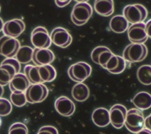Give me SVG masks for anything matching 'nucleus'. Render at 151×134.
<instances>
[{
    "instance_id": "obj_1",
    "label": "nucleus",
    "mask_w": 151,
    "mask_h": 134,
    "mask_svg": "<svg viewBox=\"0 0 151 134\" xmlns=\"http://www.w3.org/2000/svg\"><path fill=\"white\" fill-rule=\"evenodd\" d=\"M24 72L31 84L51 82L57 76L56 70L51 64L41 66L27 64L24 67Z\"/></svg>"
},
{
    "instance_id": "obj_2",
    "label": "nucleus",
    "mask_w": 151,
    "mask_h": 134,
    "mask_svg": "<svg viewBox=\"0 0 151 134\" xmlns=\"http://www.w3.org/2000/svg\"><path fill=\"white\" fill-rule=\"evenodd\" d=\"M93 14V8L87 2L81 1L76 3L71 11V19L77 26L85 24Z\"/></svg>"
},
{
    "instance_id": "obj_3",
    "label": "nucleus",
    "mask_w": 151,
    "mask_h": 134,
    "mask_svg": "<svg viewBox=\"0 0 151 134\" xmlns=\"http://www.w3.org/2000/svg\"><path fill=\"white\" fill-rule=\"evenodd\" d=\"M123 14L128 22L134 24L143 22L147 17L148 12L143 5L134 4L126 5L123 9Z\"/></svg>"
},
{
    "instance_id": "obj_4",
    "label": "nucleus",
    "mask_w": 151,
    "mask_h": 134,
    "mask_svg": "<svg viewBox=\"0 0 151 134\" xmlns=\"http://www.w3.org/2000/svg\"><path fill=\"white\" fill-rule=\"evenodd\" d=\"M147 53V48L144 44L132 43L126 47L122 57L129 63H137L143 61Z\"/></svg>"
},
{
    "instance_id": "obj_5",
    "label": "nucleus",
    "mask_w": 151,
    "mask_h": 134,
    "mask_svg": "<svg viewBox=\"0 0 151 134\" xmlns=\"http://www.w3.org/2000/svg\"><path fill=\"white\" fill-rule=\"evenodd\" d=\"M124 125L130 132L136 133L145 127V117L143 112L137 109L132 108L127 110Z\"/></svg>"
},
{
    "instance_id": "obj_6",
    "label": "nucleus",
    "mask_w": 151,
    "mask_h": 134,
    "mask_svg": "<svg viewBox=\"0 0 151 134\" xmlns=\"http://www.w3.org/2000/svg\"><path fill=\"white\" fill-rule=\"evenodd\" d=\"M92 68L90 64L79 61L71 65L68 69V75L74 81L83 83L91 74Z\"/></svg>"
},
{
    "instance_id": "obj_7",
    "label": "nucleus",
    "mask_w": 151,
    "mask_h": 134,
    "mask_svg": "<svg viewBox=\"0 0 151 134\" xmlns=\"http://www.w3.org/2000/svg\"><path fill=\"white\" fill-rule=\"evenodd\" d=\"M27 102L29 103H40L44 101L48 94V90L42 83L31 84L25 92Z\"/></svg>"
},
{
    "instance_id": "obj_8",
    "label": "nucleus",
    "mask_w": 151,
    "mask_h": 134,
    "mask_svg": "<svg viewBox=\"0 0 151 134\" xmlns=\"http://www.w3.org/2000/svg\"><path fill=\"white\" fill-rule=\"evenodd\" d=\"M31 41L32 45L37 48H48L51 44L50 36L47 30L41 26L37 27L32 30Z\"/></svg>"
},
{
    "instance_id": "obj_9",
    "label": "nucleus",
    "mask_w": 151,
    "mask_h": 134,
    "mask_svg": "<svg viewBox=\"0 0 151 134\" xmlns=\"http://www.w3.org/2000/svg\"><path fill=\"white\" fill-rule=\"evenodd\" d=\"M20 48L19 41L14 38L6 35L0 38V54L6 57L12 58Z\"/></svg>"
},
{
    "instance_id": "obj_10",
    "label": "nucleus",
    "mask_w": 151,
    "mask_h": 134,
    "mask_svg": "<svg viewBox=\"0 0 151 134\" xmlns=\"http://www.w3.org/2000/svg\"><path fill=\"white\" fill-rule=\"evenodd\" d=\"M50 36L51 43L61 48L68 47L71 44L73 40L72 36L69 32L64 28L61 27L54 28Z\"/></svg>"
},
{
    "instance_id": "obj_11",
    "label": "nucleus",
    "mask_w": 151,
    "mask_h": 134,
    "mask_svg": "<svg viewBox=\"0 0 151 134\" xmlns=\"http://www.w3.org/2000/svg\"><path fill=\"white\" fill-rule=\"evenodd\" d=\"M127 35L132 43L143 44L148 37L146 32L145 23L143 22L131 25L127 29Z\"/></svg>"
},
{
    "instance_id": "obj_12",
    "label": "nucleus",
    "mask_w": 151,
    "mask_h": 134,
    "mask_svg": "<svg viewBox=\"0 0 151 134\" xmlns=\"http://www.w3.org/2000/svg\"><path fill=\"white\" fill-rule=\"evenodd\" d=\"M126 107L120 104L113 105L109 110L110 121L116 129H120L124 125L127 114Z\"/></svg>"
},
{
    "instance_id": "obj_13",
    "label": "nucleus",
    "mask_w": 151,
    "mask_h": 134,
    "mask_svg": "<svg viewBox=\"0 0 151 134\" xmlns=\"http://www.w3.org/2000/svg\"><path fill=\"white\" fill-rule=\"evenodd\" d=\"M24 22L20 19H13L5 22L3 27L4 35L15 38L19 37L25 30Z\"/></svg>"
},
{
    "instance_id": "obj_14",
    "label": "nucleus",
    "mask_w": 151,
    "mask_h": 134,
    "mask_svg": "<svg viewBox=\"0 0 151 134\" xmlns=\"http://www.w3.org/2000/svg\"><path fill=\"white\" fill-rule=\"evenodd\" d=\"M54 59V54L48 48H35L33 50L32 61L37 66L50 64Z\"/></svg>"
},
{
    "instance_id": "obj_15",
    "label": "nucleus",
    "mask_w": 151,
    "mask_h": 134,
    "mask_svg": "<svg viewBox=\"0 0 151 134\" xmlns=\"http://www.w3.org/2000/svg\"><path fill=\"white\" fill-rule=\"evenodd\" d=\"M56 111L61 116L68 117L73 115L76 106L74 102L68 97L62 96L58 97L54 104Z\"/></svg>"
},
{
    "instance_id": "obj_16",
    "label": "nucleus",
    "mask_w": 151,
    "mask_h": 134,
    "mask_svg": "<svg viewBox=\"0 0 151 134\" xmlns=\"http://www.w3.org/2000/svg\"><path fill=\"white\" fill-rule=\"evenodd\" d=\"M113 53L105 46H98L94 48L91 53L92 61L104 68L107 63L111 58Z\"/></svg>"
},
{
    "instance_id": "obj_17",
    "label": "nucleus",
    "mask_w": 151,
    "mask_h": 134,
    "mask_svg": "<svg viewBox=\"0 0 151 134\" xmlns=\"http://www.w3.org/2000/svg\"><path fill=\"white\" fill-rule=\"evenodd\" d=\"M30 83L25 75L21 73L16 74L9 83V87L12 93H25Z\"/></svg>"
},
{
    "instance_id": "obj_18",
    "label": "nucleus",
    "mask_w": 151,
    "mask_h": 134,
    "mask_svg": "<svg viewBox=\"0 0 151 134\" xmlns=\"http://www.w3.org/2000/svg\"><path fill=\"white\" fill-rule=\"evenodd\" d=\"M91 119L93 123L98 127L104 128L110 123L109 111L104 107H98L92 113Z\"/></svg>"
},
{
    "instance_id": "obj_19",
    "label": "nucleus",
    "mask_w": 151,
    "mask_h": 134,
    "mask_svg": "<svg viewBox=\"0 0 151 134\" xmlns=\"http://www.w3.org/2000/svg\"><path fill=\"white\" fill-rule=\"evenodd\" d=\"M18 73L14 66L8 63H1L0 65V85L4 86L9 84L14 76Z\"/></svg>"
},
{
    "instance_id": "obj_20",
    "label": "nucleus",
    "mask_w": 151,
    "mask_h": 134,
    "mask_svg": "<svg viewBox=\"0 0 151 134\" xmlns=\"http://www.w3.org/2000/svg\"><path fill=\"white\" fill-rule=\"evenodd\" d=\"M94 8L99 15L109 17L114 12V2L113 0H97L94 1Z\"/></svg>"
},
{
    "instance_id": "obj_21",
    "label": "nucleus",
    "mask_w": 151,
    "mask_h": 134,
    "mask_svg": "<svg viewBox=\"0 0 151 134\" xmlns=\"http://www.w3.org/2000/svg\"><path fill=\"white\" fill-rule=\"evenodd\" d=\"M132 103L140 110H147L151 107V94L147 91H140L134 96Z\"/></svg>"
},
{
    "instance_id": "obj_22",
    "label": "nucleus",
    "mask_w": 151,
    "mask_h": 134,
    "mask_svg": "<svg viewBox=\"0 0 151 134\" xmlns=\"http://www.w3.org/2000/svg\"><path fill=\"white\" fill-rule=\"evenodd\" d=\"M71 95L73 99L80 102L86 101L90 96L88 86L83 83H77L72 88Z\"/></svg>"
},
{
    "instance_id": "obj_23",
    "label": "nucleus",
    "mask_w": 151,
    "mask_h": 134,
    "mask_svg": "<svg viewBox=\"0 0 151 134\" xmlns=\"http://www.w3.org/2000/svg\"><path fill=\"white\" fill-rule=\"evenodd\" d=\"M109 26L114 32L123 33L128 29L129 22L123 15H117L111 18Z\"/></svg>"
},
{
    "instance_id": "obj_24",
    "label": "nucleus",
    "mask_w": 151,
    "mask_h": 134,
    "mask_svg": "<svg viewBox=\"0 0 151 134\" xmlns=\"http://www.w3.org/2000/svg\"><path fill=\"white\" fill-rule=\"evenodd\" d=\"M33 50L34 49L28 45L20 47L15 55V58L19 63L27 64L32 61Z\"/></svg>"
},
{
    "instance_id": "obj_25",
    "label": "nucleus",
    "mask_w": 151,
    "mask_h": 134,
    "mask_svg": "<svg viewBox=\"0 0 151 134\" xmlns=\"http://www.w3.org/2000/svg\"><path fill=\"white\" fill-rule=\"evenodd\" d=\"M137 78L142 84L144 85H150L151 66L146 64L139 67L137 71Z\"/></svg>"
},
{
    "instance_id": "obj_26",
    "label": "nucleus",
    "mask_w": 151,
    "mask_h": 134,
    "mask_svg": "<svg viewBox=\"0 0 151 134\" xmlns=\"http://www.w3.org/2000/svg\"><path fill=\"white\" fill-rule=\"evenodd\" d=\"M11 103L17 107L24 106L27 102L25 93H11L10 95Z\"/></svg>"
},
{
    "instance_id": "obj_27",
    "label": "nucleus",
    "mask_w": 151,
    "mask_h": 134,
    "mask_svg": "<svg viewBox=\"0 0 151 134\" xmlns=\"http://www.w3.org/2000/svg\"><path fill=\"white\" fill-rule=\"evenodd\" d=\"M28 130L27 126L21 122H16L11 125L8 134H28Z\"/></svg>"
},
{
    "instance_id": "obj_28",
    "label": "nucleus",
    "mask_w": 151,
    "mask_h": 134,
    "mask_svg": "<svg viewBox=\"0 0 151 134\" xmlns=\"http://www.w3.org/2000/svg\"><path fill=\"white\" fill-rule=\"evenodd\" d=\"M12 109L11 103L5 98H0V116H6Z\"/></svg>"
},
{
    "instance_id": "obj_29",
    "label": "nucleus",
    "mask_w": 151,
    "mask_h": 134,
    "mask_svg": "<svg viewBox=\"0 0 151 134\" xmlns=\"http://www.w3.org/2000/svg\"><path fill=\"white\" fill-rule=\"evenodd\" d=\"M37 134H58V132L52 126H44L39 129Z\"/></svg>"
},
{
    "instance_id": "obj_30",
    "label": "nucleus",
    "mask_w": 151,
    "mask_h": 134,
    "mask_svg": "<svg viewBox=\"0 0 151 134\" xmlns=\"http://www.w3.org/2000/svg\"><path fill=\"white\" fill-rule=\"evenodd\" d=\"M1 63H8L14 66L16 68V69L18 70V71L19 73V71L21 70V64L16 58L13 57L6 58L5 60H4Z\"/></svg>"
},
{
    "instance_id": "obj_31",
    "label": "nucleus",
    "mask_w": 151,
    "mask_h": 134,
    "mask_svg": "<svg viewBox=\"0 0 151 134\" xmlns=\"http://www.w3.org/2000/svg\"><path fill=\"white\" fill-rule=\"evenodd\" d=\"M145 128L151 131V113L145 118Z\"/></svg>"
},
{
    "instance_id": "obj_32",
    "label": "nucleus",
    "mask_w": 151,
    "mask_h": 134,
    "mask_svg": "<svg viewBox=\"0 0 151 134\" xmlns=\"http://www.w3.org/2000/svg\"><path fill=\"white\" fill-rule=\"evenodd\" d=\"M146 32L148 37L151 38V18L149 19L145 24Z\"/></svg>"
},
{
    "instance_id": "obj_33",
    "label": "nucleus",
    "mask_w": 151,
    "mask_h": 134,
    "mask_svg": "<svg viewBox=\"0 0 151 134\" xmlns=\"http://www.w3.org/2000/svg\"><path fill=\"white\" fill-rule=\"evenodd\" d=\"M70 0H67V1H60V0H55V4L60 8H63L69 4L70 3Z\"/></svg>"
},
{
    "instance_id": "obj_34",
    "label": "nucleus",
    "mask_w": 151,
    "mask_h": 134,
    "mask_svg": "<svg viewBox=\"0 0 151 134\" xmlns=\"http://www.w3.org/2000/svg\"><path fill=\"white\" fill-rule=\"evenodd\" d=\"M135 134H151V131L147 129L143 128Z\"/></svg>"
},
{
    "instance_id": "obj_35",
    "label": "nucleus",
    "mask_w": 151,
    "mask_h": 134,
    "mask_svg": "<svg viewBox=\"0 0 151 134\" xmlns=\"http://www.w3.org/2000/svg\"><path fill=\"white\" fill-rule=\"evenodd\" d=\"M4 24V21H3L2 19L0 17V32H1V31L2 30V29H3Z\"/></svg>"
},
{
    "instance_id": "obj_36",
    "label": "nucleus",
    "mask_w": 151,
    "mask_h": 134,
    "mask_svg": "<svg viewBox=\"0 0 151 134\" xmlns=\"http://www.w3.org/2000/svg\"><path fill=\"white\" fill-rule=\"evenodd\" d=\"M4 90L3 86L0 85V98L2 97V96L3 94H4Z\"/></svg>"
},
{
    "instance_id": "obj_37",
    "label": "nucleus",
    "mask_w": 151,
    "mask_h": 134,
    "mask_svg": "<svg viewBox=\"0 0 151 134\" xmlns=\"http://www.w3.org/2000/svg\"><path fill=\"white\" fill-rule=\"evenodd\" d=\"M1 123H2V121H1V117H0V127H1Z\"/></svg>"
},
{
    "instance_id": "obj_38",
    "label": "nucleus",
    "mask_w": 151,
    "mask_h": 134,
    "mask_svg": "<svg viewBox=\"0 0 151 134\" xmlns=\"http://www.w3.org/2000/svg\"><path fill=\"white\" fill-rule=\"evenodd\" d=\"M0 11H1V7H0Z\"/></svg>"
}]
</instances>
